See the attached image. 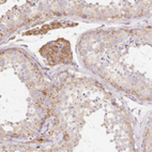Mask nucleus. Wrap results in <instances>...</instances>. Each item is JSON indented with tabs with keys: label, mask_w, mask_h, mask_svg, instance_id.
<instances>
[{
	"label": "nucleus",
	"mask_w": 152,
	"mask_h": 152,
	"mask_svg": "<svg viewBox=\"0 0 152 152\" xmlns=\"http://www.w3.org/2000/svg\"><path fill=\"white\" fill-rule=\"evenodd\" d=\"M41 55L48 60L49 63H68L72 59L70 43L64 39L44 45L41 48Z\"/></svg>",
	"instance_id": "nucleus-1"
}]
</instances>
